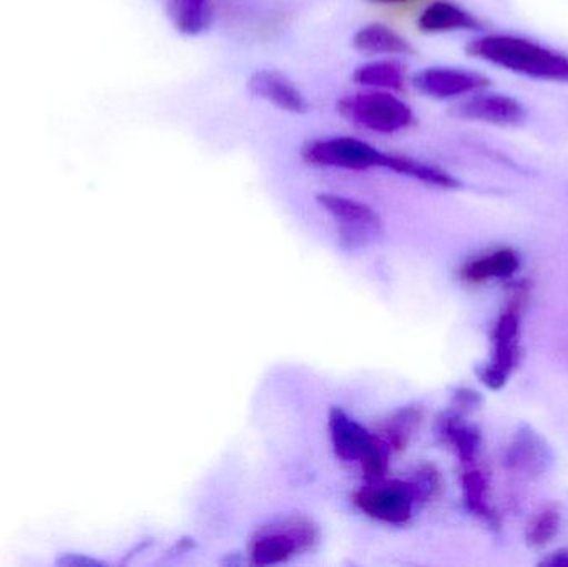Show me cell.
Wrapping results in <instances>:
<instances>
[{"mask_svg":"<svg viewBox=\"0 0 568 567\" xmlns=\"http://www.w3.org/2000/svg\"><path fill=\"white\" fill-rule=\"evenodd\" d=\"M467 53L529 79L568 83V55L526 37L496 33L467 45Z\"/></svg>","mask_w":568,"mask_h":567,"instance_id":"1","label":"cell"},{"mask_svg":"<svg viewBox=\"0 0 568 567\" xmlns=\"http://www.w3.org/2000/svg\"><path fill=\"white\" fill-rule=\"evenodd\" d=\"M337 112L353 125L384 135L403 132L416 123L413 109L386 90L371 89L344 95L337 102Z\"/></svg>","mask_w":568,"mask_h":567,"instance_id":"2","label":"cell"},{"mask_svg":"<svg viewBox=\"0 0 568 567\" xmlns=\"http://www.w3.org/2000/svg\"><path fill=\"white\" fill-rule=\"evenodd\" d=\"M316 539V526L310 519L293 516L258 529L250 545V556L258 566L282 565L293 556L313 548Z\"/></svg>","mask_w":568,"mask_h":567,"instance_id":"3","label":"cell"},{"mask_svg":"<svg viewBox=\"0 0 568 567\" xmlns=\"http://www.w3.org/2000/svg\"><path fill=\"white\" fill-rule=\"evenodd\" d=\"M301 156L307 165L364 172L371 169H386L389 153L381 152L371 143L354 136H331L306 143L301 150Z\"/></svg>","mask_w":568,"mask_h":567,"instance_id":"4","label":"cell"},{"mask_svg":"<svg viewBox=\"0 0 568 567\" xmlns=\"http://www.w3.org/2000/svg\"><path fill=\"white\" fill-rule=\"evenodd\" d=\"M316 200L333 216L341 243L347 249L366 246L383 233L381 216L366 203L336 193H321Z\"/></svg>","mask_w":568,"mask_h":567,"instance_id":"5","label":"cell"},{"mask_svg":"<svg viewBox=\"0 0 568 567\" xmlns=\"http://www.w3.org/2000/svg\"><path fill=\"white\" fill-rule=\"evenodd\" d=\"M417 92L436 100L459 99L486 90L490 80L483 73L456 67H429L413 77Z\"/></svg>","mask_w":568,"mask_h":567,"instance_id":"6","label":"cell"},{"mask_svg":"<svg viewBox=\"0 0 568 567\" xmlns=\"http://www.w3.org/2000/svg\"><path fill=\"white\" fill-rule=\"evenodd\" d=\"M519 306L507 310L494 330V360L480 373L484 385L490 389H500L509 379L519 360Z\"/></svg>","mask_w":568,"mask_h":567,"instance_id":"7","label":"cell"},{"mask_svg":"<svg viewBox=\"0 0 568 567\" xmlns=\"http://www.w3.org/2000/svg\"><path fill=\"white\" fill-rule=\"evenodd\" d=\"M453 113L459 119L493 123L499 126H516L527 119V110L519 100L504 93L480 92L454 105Z\"/></svg>","mask_w":568,"mask_h":567,"instance_id":"8","label":"cell"},{"mask_svg":"<svg viewBox=\"0 0 568 567\" xmlns=\"http://www.w3.org/2000/svg\"><path fill=\"white\" fill-rule=\"evenodd\" d=\"M354 503L364 515L377 522L403 525L409 522L414 498L409 486L404 483H393V485L369 486L361 489L354 495Z\"/></svg>","mask_w":568,"mask_h":567,"instance_id":"9","label":"cell"},{"mask_svg":"<svg viewBox=\"0 0 568 567\" xmlns=\"http://www.w3.org/2000/svg\"><path fill=\"white\" fill-rule=\"evenodd\" d=\"M248 89L253 95L266 100L280 110L294 115L310 112V102L296 83L276 69H260L252 73Z\"/></svg>","mask_w":568,"mask_h":567,"instance_id":"10","label":"cell"},{"mask_svg":"<svg viewBox=\"0 0 568 567\" xmlns=\"http://www.w3.org/2000/svg\"><path fill=\"white\" fill-rule=\"evenodd\" d=\"M329 432L334 452L344 462L361 463L377 446L376 436L339 408L331 409Z\"/></svg>","mask_w":568,"mask_h":567,"instance_id":"11","label":"cell"},{"mask_svg":"<svg viewBox=\"0 0 568 567\" xmlns=\"http://www.w3.org/2000/svg\"><path fill=\"white\" fill-rule=\"evenodd\" d=\"M484 23L469 10L463 9L449 0H436L429 3L417 17V29L423 33L459 32V30H480Z\"/></svg>","mask_w":568,"mask_h":567,"instance_id":"12","label":"cell"},{"mask_svg":"<svg viewBox=\"0 0 568 567\" xmlns=\"http://www.w3.org/2000/svg\"><path fill=\"white\" fill-rule=\"evenodd\" d=\"M351 43L357 52L366 55H414L416 53V49L406 37L384 23L361 27L354 33Z\"/></svg>","mask_w":568,"mask_h":567,"instance_id":"13","label":"cell"},{"mask_svg":"<svg viewBox=\"0 0 568 567\" xmlns=\"http://www.w3.org/2000/svg\"><path fill=\"white\" fill-rule=\"evenodd\" d=\"M353 80L367 89L403 92L407 83L406 65L397 60H374L357 67Z\"/></svg>","mask_w":568,"mask_h":567,"instance_id":"14","label":"cell"},{"mask_svg":"<svg viewBox=\"0 0 568 567\" xmlns=\"http://www.w3.org/2000/svg\"><path fill=\"white\" fill-rule=\"evenodd\" d=\"M386 170L426 183V185L439 186V189L454 190L460 186L459 180L446 170L439 169L433 163L413 159V156L399 155V153H389Z\"/></svg>","mask_w":568,"mask_h":567,"instance_id":"15","label":"cell"},{"mask_svg":"<svg viewBox=\"0 0 568 567\" xmlns=\"http://www.w3.org/2000/svg\"><path fill=\"white\" fill-rule=\"evenodd\" d=\"M170 19L176 32L195 37L206 32L213 22L212 0H170Z\"/></svg>","mask_w":568,"mask_h":567,"instance_id":"16","label":"cell"},{"mask_svg":"<svg viewBox=\"0 0 568 567\" xmlns=\"http://www.w3.org/2000/svg\"><path fill=\"white\" fill-rule=\"evenodd\" d=\"M519 269V256L513 250H499L467 263L463 270L464 280L483 283L493 279H509Z\"/></svg>","mask_w":568,"mask_h":567,"instance_id":"17","label":"cell"},{"mask_svg":"<svg viewBox=\"0 0 568 567\" xmlns=\"http://www.w3.org/2000/svg\"><path fill=\"white\" fill-rule=\"evenodd\" d=\"M544 463H546V449L539 436L530 429L519 433L507 455V466L516 472L534 475L542 472Z\"/></svg>","mask_w":568,"mask_h":567,"instance_id":"18","label":"cell"},{"mask_svg":"<svg viewBox=\"0 0 568 567\" xmlns=\"http://www.w3.org/2000/svg\"><path fill=\"white\" fill-rule=\"evenodd\" d=\"M443 433L464 465L474 463L480 445L479 432L474 426L466 425L457 416H449L443 422Z\"/></svg>","mask_w":568,"mask_h":567,"instance_id":"19","label":"cell"},{"mask_svg":"<svg viewBox=\"0 0 568 567\" xmlns=\"http://www.w3.org/2000/svg\"><path fill=\"white\" fill-rule=\"evenodd\" d=\"M419 422V409H400L399 413H396V415L384 425L383 432L377 436V439L389 449V453L394 452V449L400 452V449L406 448L407 442H409L410 435H413Z\"/></svg>","mask_w":568,"mask_h":567,"instance_id":"20","label":"cell"},{"mask_svg":"<svg viewBox=\"0 0 568 567\" xmlns=\"http://www.w3.org/2000/svg\"><path fill=\"white\" fill-rule=\"evenodd\" d=\"M464 498H466L467 508L486 519L489 525H497V516L487 502V479L479 469H467L463 475Z\"/></svg>","mask_w":568,"mask_h":567,"instance_id":"21","label":"cell"},{"mask_svg":"<svg viewBox=\"0 0 568 567\" xmlns=\"http://www.w3.org/2000/svg\"><path fill=\"white\" fill-rule=\"evenodd\" d=\"M560 528V513L559 509L549 506L542 509L536 518L530 522L527 528V543L534 548L547 545L556 538Z\"/></svg>","mask_w":568,"mask_h":567,"instance_id":"22","label":"cell"},{"mask_svg":"<svg viewBox=\"0 0 568 567\" xmlns=\"http://www.w3.org/2000/svg\"><path fill=\"white\" fill-rule=\"evenodd\" d=\"M407 486L414 499H420V502L433 499L440 489L439 473L430 466H424L414 475L413 482L407 483Z\"/></svg>","mask_w":568,"mask_h":567,"instance_id":"23","label":"cell"},{"mask_svg":"<svg viewBox=\"0 0 568 567\" xmlns=\"http://www.w3.org/2000/svg\"><path fill=\"white\" fill-rule=\"evenodd\" d=\"M542 566L568 567V548L562 549V551L554 553L550 558H547L546 561H542Z\"/></svg>","mask_w":568,"mask_h":567,"instance_id":"24","label":"cell"},{"mask_svg":"<svg viewBox=\"0 0 568 567\" xmlns=\"http://www.w3.org/2000/svg\"><path fill=\"white\" fill-rule=\"evenodd\" d=\"M371 3H379V6H394V3L409 2V0H367Z\"/></svg>","mask_w":568,"mask_h":567,"instance_id":"25","label":"cell"}]
</instances>
